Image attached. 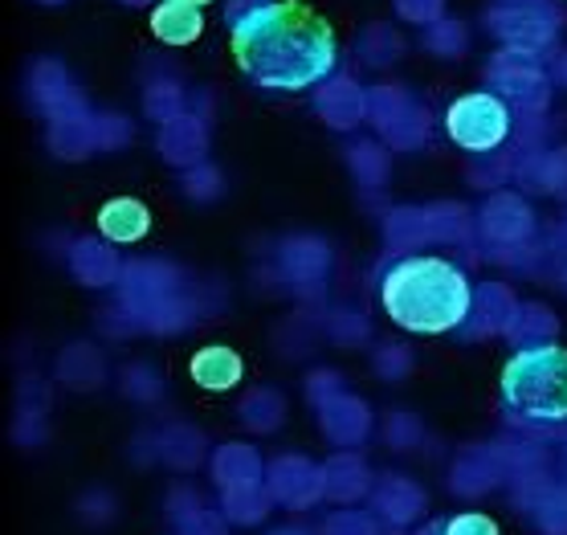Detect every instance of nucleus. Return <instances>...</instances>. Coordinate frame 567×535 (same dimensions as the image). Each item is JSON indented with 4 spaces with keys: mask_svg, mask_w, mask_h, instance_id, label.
Masks as SVG:
<instances>
[{
    "mask_svg": "<svg viewBox=\"0 0 567 535\" xmlns=\"http://www.w3.org/2000/svg\"><path fill=\"white\" fill-rule=\"evenodd\" d=\"M233 62L266 91H307L331 79L339 45L331 25L302 0H270L229 25Z\"/></svg>",
    "mask_w": 567,
    "mask_h": 535,
    "instance_id": "1",
    "label": "nucleus"
},
{
    "mask_svg": "<svg viewBox=\"0 0 567 535\" xmlns=\"http://www.w3.org/2000/svg\"><path fill=\"white\" fill-rule=\"evenodd\" d=\"M474 299L470 275L441 254H404L380 275V307L409 336H450L474 315Z\"/></svg>",
    "mask_w": 567,
    "mask_h": 535,
    "instance_id": "2",
    "label": "nucleus"
},
{
    "mask_svg": "<svg viewBox=\"0 0 567 535\" xmlns=\"http://www.w3.org/2000/svg\"><path fill=\"white\" fill-rule=\"evenodd\" d=\"M503 409L518 425H564L567 421V348L555 340L515 348L498 372Z\"/></svg>",
    "mask_w": 567,
    "mask_h": 535,
    "instance_id": "3",
    "label": "nucleus"
},
{
    "mask_svg": "<svg viewBox=\"0 0 567 535\" xmlns=\"http://www.w3.org/2000/svg\"><path fill=\"white\" fill-rule=\"evenodd\" d=\"M486 25H491L494 38L503 41V50L543 58L559 41L564 13L555 9V0H494L491 13H486Z\"/></svg>",
    "mask_w": 567,
    "mask_h": 535,
    "instance_id": "4",
    "label": "nucleus"
},
{
    "mask_svg": "<svg viewBox=\"0 0 567 535\" xmlns=\"http://www.w3.org/2000/svg\"><path fill=\"white\" fill-rule=\"evenodd\" d=\"M445 135L462 152L474 156H491L511 140V106L494 91H474L453 99L445 111Z\"/></svg>",
    "mask_w": 567,
    "mask_h": 535,
    "instance_id": "5",
    "label": "nucleus"
},
{
    "mask_svg": "<svg viewBox=\"0 0 567 535\" xmlns=\"http://www.w3.org/2000/svg\"><path fill=\"white\" fill-rule=\"evenodd\" d=\"M486 79H491V91L506 106H518L523 115H543L551 103V74L535 53L498 50L486 62Z\"/></svg>",
    "mask_w": 567,
    "mask_h": 535,
    "instance_id": "6",
    "label": "nucleus"
},
{
    "mask_svg": "<svg viewBox=\"0 0 567 535\" xmlns=\"http://www.w3.org/2000/svg\"><path fill=\"white\" fill-rule=\"evenodd\" d=\"M368 115L375 119L380 135L400 147L421 144L429 131V111L400 86H372L368 91Z\"/></svg>",
    "mask_w": 567,
    "mask_h": 535,
    "instance_id": "7",
    "label": "nucleus"
},
{
    "mask_svg": "<svg viewBox=\"0 0 567 535\" xmlns=\"http://www.w3.org/2000/svg\"><path fill=\"white\" fill-rule=\"evenodd\" d=\"M29 94H33V103H38L50 119H58V123L86 115L82 94L70 86L65 65L53 62V58H38V62H33V70H29Z\"/></svg>",
    "mask_w": 567,
    "mask_h": 535,
    "instance_id": "8",
    "label": "nucleus"
},
{
    "mask_svg": "<svg viewBox=\"0 0 567 535\" xmlns=\"http://www.w3.org/2000/svg\"><path fill=\"white\" fill-rule=\"evenodd\" d=\"M188 377H193L196 389L205 392H233L246 380V360L229 343H205L188 360Z\"/></svg>",
    "mask_w": 567,
    "mask_h": 535,
    "instance_id": "9",
    "label": "nucleus"
},
{
    "mask_svg": "<svg viewBox=\"0 0 567 535\" xmlns=\"http://www.w3.org/2000/svg\"><path fill=\"white\" fill-rule=\"evenodd\" d=\"M94 225H99V234L111 246H135V241H143V237L152 234V209L143 205L140 196H111L103 209H99Z\"/></svg>",
    "mask_w": 567,
    "mask_h": 535,
    "instance_id": "10",
    "label": "nucleus"
},
{
    "mask_svg": "<svg viewBox=\"0 0 567 535\" xmlns=\"http://www.w3.org/2000/svg\"><path fill=\"white\" fill-rule=\"evenodd\" d=\"M315 106H319V115L331 127L348 131L368 115V91L355 79H348V74H331L319 86V94H315Z\"/></svg>",
    "mask_w": 567,
    "mask_h": 535,
    "instance_id": "11",
    "label": "nucleus"
},
{
    "mask_svg": "<svg viewBox=\"0 0 567 535\" xmlns=\"http://www.w3.org/2000/svg\"><path fill=\"white\" fill-rule=\"evenodd\" d=\"M152 33L164 45H193L200 33H205V17L196 4H184V0H159L152 9Z\"/></svg>",
    "mask_w": 567,
    "mask_h": 535,
    "instance_id": "12",
    "label": "nucleus"
},
{
    "mask_svg": "<svg viewBox=\"0 0 567 535\" xmlns=\"http://www.w3.org/2000/svg\"><path fill=\"white\" fill-rule=\"evenodd\" d=\"M355 53H360L363 65H372V70H384L392 65L404 53V41L392 25H368L355 41Z\"/></svg>",
    "mask_w": 567,
    "mask_h": 535,
    "instance_id": "13",
    "label": "nucleus"
},
{
    "mask_svg": "<svg viewBox=\"0 0 567 535\" xmlns=\"http://www.w3.org/2000/svg\"><path fill=\"white\" fill-rule=\"evenodd\" d=\"M416 535H503V527L486 511H453V515L429 519Z\"/></svg>",
    "mask_w": 567,
    "mask_h": 535,
    "instance_id": "14",
    "label": "nucleus"
},
{
    "mask_svg": "<svg viewBox=\"0 0 567 535\" xmlns=\"http://www.w3.org/2000/svg\"><path fill=\"white\" fill-rule=\"evenodd\" d=\"M164 152H168L172 160H193L205 152V123L196 115H181L172 119L168 131H164Z\"/></svg>",
    "mask_w": 567,
    "mask_h": 535,
    "instance_id": "15",
    "label": "nucleus"
},
{
    "mask_svg": "<svg viewBox=\"0 0 567 535\" xmlns=\"http://www.w3.org/2000/svg\"><path fill=\"white\" fill-rule=\"evenodd\" d=\"M143 103H147V115H152V119H164V123H172V119L184 115V86L176 79H155V82H147Z\"/></svg>",
    "mask_w": 567,
    "mask_h": 535,
    "instance_id": "16",
    "label": "nucleus"
},
{
    "mask_svg": "<svg viewBox=\"0 0 567 535\" xmlns=\"http://www.w3.org/2000/svg\"><path fill=\"white\" fill-rule=\"evenodd\" d=\"M465 45H470V33L457 17H441L437 25L425 29V50L437 53V58H462Z\"/></svg>",
    "mask_w": 567,
    "mask_h": 535,
    "instance_id": "17",
    "label": "nucleus"
},
{
    "mask_svg": "<svg viewBox=\"0 0 567 535\" xmlns=\"http://www.w3.org/2000/svg\"><path fill=\"white\" fill-rule=\"evenodd\" d=\"M392 9H396L400 21H409V25H437L441 17H445V0H392Z\"/></svg>",
    "mask_w": 567,
    "mask_h": 535,
    "instance_id": "18",
    "label": "nucleus"
},
{
    "mask_svg": "<svg viewBox=\"0 0 567 535\" xmlns=\"http://www.w3.org/2000/svg\"><path fill=\"white\" fill-rule=\"evenodd\" d=\"M261 4H270V0H229V9H225V17H229V25H237L241 17H249L254 9H261Z\"/></svg>",
    "mask_w": 567,
    "mask_h": 535,
    "instance_id": "19",
    "label": "nucleus"
},
{
    "mask_svg": "<svg viewBox=\"0 0 567 535\" xmlns=\"http://www.w3.org/2000/svg\"><path fill=\"white\" fill-rule=\"evenodd\" d=\"M555 74H559V82L567 86V50L559 53V62H555Z\"/></svg>",
    "mask_w": 567,
    "mask_h": 535,
    "instance_id": "20",
    "label": "nucleus"
},
{
    "mask_svg": "<svg viewBox=\"0 0 567 535\" xmlns=\"http://www.w3.org/2000/svg\"><path fill=\"white\" fill-rule=\"evenodd\" d=\"M123 4H135V9H143V4H152V0H123Z\"/></svg>",
    "mask_w": 567,
    "mask_h": 535,
    "instance_id": "21",
    "label": "nucleus"
},
{
    "mask_svg": "<svg viewBox=\"0 0 567 535\" xmlns=\"http://www.w3.org/2000/svg\"><path fill=\"white\" fill-rule=\"evenodd\" d=\"M184 4H196V9H200V4H213V0H184Z\"/></svg>",
    "mask_w": 567,
    "mask_h": 535,
    "instance_id": "22",
    "label": "nucleus"
},
{
    "mask_svg": "<svg viewBox=\"0 0 567 535\" xmlns=\"http://www.w3.org/2000/svg\"><path fill=\"white\" fill-rule=\"evenodd\" d=\"M38 4H65V0H38Z\"/></svg>",
    "mask_w": 567,
    "mask_h": 535,
    "instance_id": "23",
    "label": "nucleus"
}]
</instances>
